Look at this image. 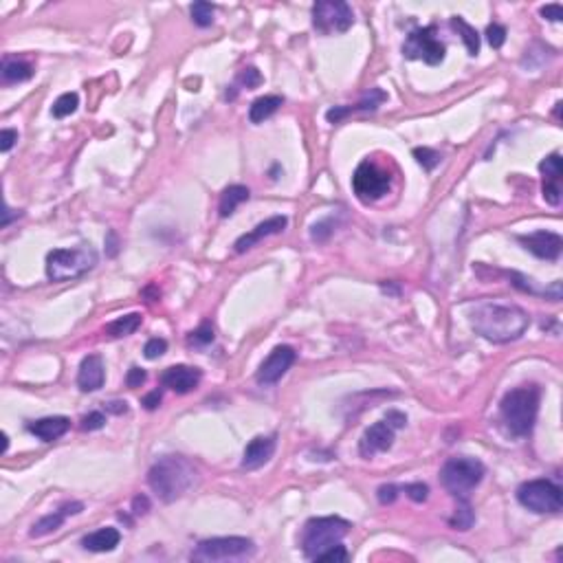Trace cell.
I'll use <instances>...</instances> for the list:
<instances>
[{
    "mask_svg": "<svg viewBox=\"0 0 563 563\" xmlns=\"http://www.w3.org/2000/svg\"><path fill=\"white\" fill-rule=\"evenodd\" d=\"M471 328L480 337L493 343H511L517 341L531 326L528 313L517 304H500V302H482L469 315Z\"/></svg>",
    "mask_w": 563,
    "mask_h": 563,
    "instance_id": "cell-1",
    "label": "cell"
},
{
    "mask_svg": "<svg viewBox=\"0 0 563 563\" xmlns=\"http://www.w3.org/2000/svg\"><path fill=\"white\" fill-rule=\"evenodd\" d=\"M196 469L187 458L166 456L150 466L148 484L161 502L172 504L183 497L196 484Z\"/></svg>",
    "mask_w": 563,
    "mask_h": 563,
    "instance_id": "cell-2",
    "label": "cell"
},
{
    "mask_svg": "<svg viewBox=\"0 0 563 563\" xmlns=\"http://www.w3.org/2000/svg\"><path fill=\"white\" fill-rule=\"evenodd\" d=\"M539 398L541 392L537 385H521L504 394L500 403L502 421L506 429L517 438H524L533 431L539 412Z\"/></svg>",
    "mask_w": 563,
    "mask_h": 563,
    "instance_id": "cell-3",
    "label": "cell"
},
{
    "mask_svg": "<svg viewBox=\"0 0 563 563\" xmlns=\"http://www.w3.org/2000/svg\"><path fill=\"white\" fill-rule=\"evenodd\" d=\"M97 264V251L90 245L75 249H53L47 256V276L53 282H66L82 278Z\"/></svg>",
    "mask_w": 563,
    "mask_h": 563,
    "instance_id": "cell-4",
    "label": "cell"
},
{
    "mask_svg": "<svg viewBox=\"0 0 563 563\" xmlns=\"http://www.w3.org/2000/svg\"><path fill=\"white\" fill-rule=\"evenodd\" d=\"M486 466L469 456H458V458H449L443 469H440V482L447 491L458 497V500H469V495L480 486L484 480Z\"/></svg>",
    "mask_w": 563,
    "mask_h": 563,
    "instance_id": "cell-5",
    "label": "cell"
},
{
    "mask_svg": "<svg viewBox=\"0 0 563 563\" xmlns=\"http://www.w3.org/2000/svg\"><path fill=\"white\" fill-rule=\"evenodd\" d=\"M350 521L341 517H315L308 519L302 531V550L308 559H315L326 548L335 546L350 533Z\"/></svg>",
    "mask_w": 563,
    "mask_h": 563,
    "instance_id": "cell-6",
    "label": "cell"
},
{
    "mask_svg": "<svg viewBox=\"0 0 563 563\" xmlns=\"http://www.w3.org/2000/svg\"><path fill=\"white\" fill-rule=\"evenodd\" d=\"M256 555V543L247 537H214L198 541L192 552V561L216 563V561H240Z\"/></svg>",
    "mask_w": 563,
    "mask_h": 563,
    "instance_id": "cell-7",
    "label": "cell"
},
{
    "mask_svg": "<svg viewBox=\"0 0 563 563\" xmlns=\"http://www.w3.org/2000/svg\"><path fill=\"white\" fill-rule=\"evenodd\" d=\"M517 502L533 513L555 515L563 506V493L550 480H531L517 488Z\"/></svg>",
    "mask_w": 563,
    "mask_h": 563,
    "instance_id": "cell-8",
    "label": "cell"
},
{
    "mask_svg": "<svg viewBox=\"0 0 563 563\" xmlns=\"http://www.w3.org/2000/svg\"><path fill=\"white\" fill-rule=\"evenodd\" d=\"M354 25V13L348 3L341 0H319L313 5V27L323 33H346Z\"/></svg>",
    "mask_w": 563,
    "mask_h": 563,
    "instance_id": "cell-9",
    "label": "cell"
},
{
    "mask_svg": "<svg viewBox=\"0 0 563 563\" xmlns=\"http://www.w3.org/2000/svg\"><path fill=\"white\" fill-rule=\"evenodd\" d=\"M352 190L359 201L363 203H374L378 198H383L390 190V174L381 170L376 163L363 161L361 166L354 170L352 176Z\"/></svg>",
    "mask_w": 563,
    "mask_h": 563,
    "instance_id": "cell-10",
    "label": "cell"
},
{
    "mask_svg": "<svg viewBox=\"0 0 563 563\" xmlns=\"http://www.w3.org/2000/svg\"><path fill=\"white\" fill-rule=\"evenodd\" d=\"M445 44L435 38V27L416 29L407 35L403 44V56L409 60H423L429 66H435L445 60Z\"/></svg>",
    "mask_w": 563,
    "mask_h": 563,
    "instance_id": "cell-11",
    "label": "cell"
},
{
    "mask_svg": "<svg viewBox=\"0 0 563 563\" xmlns=\"http://www.w3.org/2000/svg\"><path fill=\"white\" fill-rule=\"evenodd\" d=\"M295 357L297 352L290 348V346H278L273 348V352H271L264 361H262V366L256 374V381L260 385L268 388V385H276L278 381L290 370V366L295 363Z\"/></svg>",
    "mask_w": 563,
    "mask_h": 563,
    "instance_id": "cell-12",
    "label": "cell"
},
{
    "mask_svg": "<svg viewBox=\"0 0 563 563\" xmlns=\"http://www.w3.org/2000/svg\"><path fill=\"white\" fill-rule=\"evenodd\" d=\"M394 435H396V429L385 419L378 421L363 431L361 440H359V453L363 458H374L376 453H383V451L392 449Z\"/></svg>",
    "mask_w": 563,
    "mask_h": 563,
    "instance_id": "cell-13",
    "label": "cell"
},
{
    "mask_svg": "<svg viewBox=\"0 0 563 563\" xmlns=\"http://www.w3.org/2000/svg\"><path fill=\"white\" fill-rule=\"evenodd\" d=\"M519 242L524 245L526 251H531L533 256L541 260H550V262L561 256V249H563L561 235L552 231H535L528 235H519Z\"/></svg>",
    "mask_w": 563,
    "mask_h": 563,
    "instance_id": "cell-14",
    "label": "cell"
},
{
    "mask_svg": "<svg viewBox=\"0 0 563 563\" xmlns=\"http://www.w3.org/2000/svg\"><path fill=\"white\" fill-rule=\"evenodd\" d=\"M286 225H288V218L286 216H271V218H266L264 223L256 225L249 233L240 235V238L235 240V245H233L235 253H245V251L256 247L258 242H262L264 238H268V235L282 233L286 229Z\"/></svg>",
    "mask_w": 563,
    "mask_h": 563,
    "instance_id": "cell-15",
    "label": "cell"
},
{
    "mask_svg": "<svg viewBox=\"0 0 563 563\" xmlns=\"http://www.w3.org/2000/svg\"><path fill=\"white\" fill-rule=\"evenodd\" d=\"M203 372L192 366H172L161 374V383L176 394H190L198 388Z\"/></svg>",
    "mask_w": 563,
    "mask_h": 563,
    "instance_id": "cell-16",
    "label": "cell"
},
{
    "mask_svg": "<svg viewBox=\"0 0 563 563\" xmlns=\"http://www.w3.org/2000/svg\"><path fill=\"white\" fill-rule=\"evenodd\" d=\"M276 447H278V438H276V435H258V438H253L247 445V449H245L242 469L256 471V469L264 466L271 458H273Z\"/></svg>",
    "mask_w": 563,
    "mask_h": 563,
    "instance_id": "cell-17",
    "label": "cell"
},
{
    "mask_svg": "<svg viewBox=\"0 0 563 563\" xmlns=\"http://www.w3.org/2000/svg\"><path fill=\"white\" fill-rule=\"evenodd\" d=\"M104 359L99 354H88L80 363V372H78V385L82 392H97L104 388Z\"/></svg>",
    "mask_w": 563,
    "mask_h": 563,
    "instance_id": "cell-18",
    "label": "cell"
},
{
    "mask_svg": "<svg viewBox=\"0 0 563 563\" xmlns=\"http://www.w3.org/2000/svg\"><path fill=\"white\" fill-rule=\"evenodd\" d=\"M82 511H84V504H82V502L66 504V506L60 508V511H53L51 515L40 517L38 521H35V524L31 526L29 535H31L33 539L47 537V535H51V533H56L58 528H62V524H64V519H66L68 515H78V513H82Z\"/></svg>",
    "mask_w": 563,
    "mask_h": 563,
    "instance_id": "cell-19",
    "label": "cell"
},
{
    "mask_svg": "<svg viewBox=\"0 0 563 563\" xmlns=\"http://www.w3.org/2000/svg\"><path fill=\"white\" fill-rule=\"evenodd\" d=\"M70 427V421L66 416H47V419H40V421H33L27 425V429L35 435V438H40L42 443H53L62 438V435L68 431Z\"/></svg>",
    "mask_w": 563,
    "mask_h": 563,
    "instance_id": "cell-20",
    "label": "cell"
},
{
    "mask_svg": "<svg viewBox=\"0 0 563 563\" xmlns=\"http://www.w3.org/2000/svg\"><path fill=\"white\" fill-rule=\"evenodd\" d=\"M385 99H388V95L383 93V90H381V88H372L370 95L366 99H361L359 104H354V106H335V108H330V111L326 113V119H328L330 123H339L343 117H348L352 113H359V111H376V108L383 104Z\"/></svg>",
    "mask_w": 563,
    "mask_h": 563,
    "instance_id": "cell-21",
    "label": "cell"
},
{
    "mask_svg": "<svg viewBox=\"0 0 563 563\" xmlns=\"http://www.w3.org/2000/svg\"><path fill=\"white\" fill-rule=\"evenodd\" d=\"M121 535L117 528H99L82 539V546L90 552H111L119 546Z\"/></svg>",
    "mask_w": 563,
    "mask_h": 563,
    "instance_id": "cell-22",
    "label": "cell"
},
{
    "mask_svg": "<svg viewBox=\"0 0 563 563\" xmlns=\"http://www.w3.org/2000/svg\"><path fill=\"white\" fill-rule=\"evenodd\" d=\"M249 194L251 192L245 185H229L221 194V201H218V214H221V218H229L245 201H249Z\"/></svg>",
    "mask_w": 563,
    "mask_h": 563,
    "instance_id": "cell-23",
    "label": "cell"
},
{
    "mask_svg": "<svg viewBox=\"0 0 563 563\" xmlns=\"http://www.w3.org/2000/svg\"><path fill=\"white\" fill-rule=\"evenodd\" d=\"M284 104V99L280 95H264L258 97L256 101L251 104L249 108V119L251 123H262L264 119H268L271 115H276L280 111V106Z\"/></svg>",
    "mask_w": 563,
    "mask_h": 563,
    "instance_id": "cell-24",
    "label": "cell"
},
{
    "mask_svg": "<svg viewBox=\"0 0 563 563\" xmlns=\"http://www.w3.org/2000/svg\"><path fill=\"white\" fill-rule=\"evenodd\" d=\"M143 317L139 313H130V315H123V317H117L115 321H111L106 326V335H111L115 339L119 337H128L132 333L139 330V326H141Z\"/></svg>",
    "mask_w": 563,
    "mask_h": 563,
    "instance_id": "cell-25",
    "label": "cell"
},
{
    "mask_svg": "<svg viewBox=\"0 0 563 563\" xmlns=\"http://www.w3.org/2000/svg\"><path fill=\"white\" fill-rule=\"evenodd\" d=\"M451 27L458 31V35H462V42L469 51V56H478L480 53V35H478L476 27H471L460 16L451 18Z\"/></svg>",
    "mask_w": 563,
    "mask_h": 563,
    "instance_id": "cell-26",
    "label": "cell"
},
{
    "mask_svg": "<svg viewBox=\"0 0 563 563\" xmlns=\"http://www.w3.org/2000/svg\"><path fill=\"white\" fill-rule=\"evenodd\" d=\"M33 75V68L27 62H5L3 64V82L5 84H18V82H27Z\"/></svg>",
    "mask_w": 563,
    "mask_h": 563,
    "instance_id": "cell-27",
    "label": "cell"
},
{
    "mask_svg": "<svg viewBox=\"0 0 563 563\" xmlns=\"http://www.w3.org/2000/svg\"><path fill=\"white\" fill-rule=\"evenodd\" d=\"M449 524H451V528L462 531V533H464V531H469L471 526L476 524L474 508H471V504H469L466 500H460V504H458L456 511H453V515H451Z\"/></svg>",
    "mask_w": 563,
    "mask_h": 563,
    "instance_id": "cell-28",
    "label": "cell"
},
{
    "mask_svg": "<svg viewBox=\"0 0 563 563\" xmlns=\"http://www.w3.org/2000/svg\"><path fill=\"white\" fill-rule=\"evenodd\" d=\"M78 106H80V97L78 93H64L56 99V104H53V117L56 119H64L68 115H73L78 111Z\"/></svg>",
    "mask_w": 563,
    "mask_h": 563,
    "instance_id": "cell-29",
    "label": "cell"
},
{
    "mask_svg": "<svg viewBox=\"0 0 563 563\" xmlns=\"http://www.w3.org/2000/svg\"><path fill=\"white\" fill-rule=\"evenodd\" d=\"M190 13H192V20L198 25V27H209L211 23H214V13H216V9H214V5H209V3H194L192 5V9H190Z\"/></svg>",
    "mask_w": 563,
    "mask_h": 563,
    "instance_id": "cell-30",
    "label": "cell"
},
{
    "mask_svg": "<svg viewBox=\"0 0 563 563\" xmlns=\"http://www.w3.org/2000/svg\"><path fill=\"white\" fill-rule=\"evenodd\" d=\"M539 170L543 174V178H552V180H561L563 174V166H561V154L555 152L550 156H546L539 163Z\"/></svg>",
    "mask_w": 563,
    "mask_h": 563,
    "instance_id": "cell-31",
    "label": "cell"
},
{
    "mask_svg": "<svg viewBox=\"0 0 563 563\" xmlns=\"http://www.w3.org/2000/svg\"><path fill=\"white\" fill-rule=\"evenodd\" d=\"M543 198H546V203L552 205V207H559L561 203V185L559 180H552V178H543Z\"/></svg>",
    "mask_w": 563,
    "mask_h": 563,
    "instance_id": "cell-32",
    "label": "cell"
},
{
    "mask_svg": "<svg viewBox=\"0 0 563 563\" xmlns=\"http://www.w3.org/2000/svg\"><path fill=\"white\" fill-rule=\"evenodd\" d=\"M414 156H416V161H419L425 170H433L440 163V154L435 152V150H431V148H416L414 150Z\"/></svg>",
    "mask_w": 563,
    "mask_h": 563,
    "instance_id": "cell-33",
    "label": "cell"
},
{
    "mask_svg": "<svg viewBox=\"0 0 563 563\" xmlns=\"http://www.w3.org/2000/svg\"><path fill=\"white\" fill-rule=\"evenodd\" d=\"M166 352H168V341H166V339H159V337L150 339L148 343H145V348H143V354H145V359H150V361H154V359L163 357Z\"/></svg>",
    "mask_w": 563,
    "mask_h": 563,
    "instance_id": "cell-34",
    "label": "cell"
},
{
    "mask_svg": "<svg viewBox=\"0 0 563 563\" xmlns=\"http://www.w3.org/2000/svg\"><path fill=\"white\" fill-rule=\"evenodd\" d=\"M211 341H214V328L209 323H203L201 328L194 330L187 339L190 346H207V343H211Z\"/></svg>",
    "mask_w": 563,
    "mask_h": 563,
    "instance_id": "cell-35",
    "label": "cell"
},
{
    "mask_svg": "<svg viewBox=\"0 0 563 563\" xmlns=\"http://www.w3.org/2000/svg\"><path fill=\"white\" fill-rule=\"evenodd\" d=\"M315 561H348V550L341 546V543H335V546L326 548L323 552H319L315 557Z\"/></svg>",
    "mask_w": 563,
    "mask_h": 563,
    "instance_id": "cell-36",
    "label": "cell"
},
{
    "mask_svg": "<svg viewBox=\"0 0 563 563\" xmlns=\"http://www.w3.org/2000/svg\"><path fill=\"white\" fill-rule=\"evenodd\" d=\"M106 425V416L101 412H90L88 416H84L82 423H80V429L82 431H97Z\"/></svg>",
    "mask_w": 563,
    "mask_h": 563,
    "instance_id": "cell-37",
    "label": "cell"
},
{
    "mask_svg": "<svg viewBox=\"0 0 563 563\" xmlns=\"http://www.w3.org/2000/svg\"><path fill=\"white\" fill-rule=\"evenodd\" d=\"M486 40H488V44H491L493 49L504 47V42H506V29L502 25H488L486 27Z\"/></svg>",
    "mask_w": 563,
    "mask_h": 563,
    "instance_id": "cell-38",
    "label": "cell"
},
{
    "mask_svg": "<svg viewBox=\"0 0 563 563\" xmlns=\"http://www.w3.org/2000/svg\"><path fill=\"white\" fill-rule=\"evenodd\" d=\"M405 493H407V497H409L412 502L423 504V502L427 500V495H429V488H427V484H423V482H414V484H407V486H405Z\"/></svg>",
    "mask_w": 563,
    "mask_h": 563,
    "instance_id": "cell-39",
    "label": "cell"
},
{
    "mask_svg": "<svg viewBox=\"0 0 563 563\" xmlns=\"http://www.w3.org/2000/svg\"><path fill=\"white\" fill-rule=\"evenodd\" d=\"M238 82H240L242 86H247V88H256V86L262 84V75H260V70H258V68L249 66V68H242V70H240Z\"/></svg>",
    "mask_w": 563,
    "mask_h": 563,
    "instance_id": "cell-40",
    "label": "cell"
},
{
    "mask_svg": "<svg viewBox=\"0 0 563 563\" xmlns=\"http://www.w3.org/2000/svg\"><path fill=\"white\" fill-rule=\"evenodd\" d=\"M335 231V225H333V221L328 218V221H321V223H317L315 227H313V240H317V242H323V240H328V235Z\"/></svg>",
    "mask_w": 563,
    "mask_h": 563,
    "instance_id": "cell-41",
    "label": "cell"
},
{
    "mask_svg": "<svg viewBox=\"0 0 563 563\" xmlns=\"http://www.w3.org/2000/svg\"><path fill=\"white\" fill-rule=\"evenodd\" d=\"M376 497H378L381 504H394L396 497H398V486H394V484H383V486H378Z\"/></svg>",
    "mask_w": 563,
    "mask_h": 563,
    "instance_id": "cell-42",
    "label": "cell"
},
{
    "mask_svg": "<svg viewBox=\"0 0 563 563\" xmlns=\"http://www.w3.org/2000/svg\"><path fill=\"white\" fill-rule=\"evenodd\" d=\"M145 378H148V374H145L143 368H130L128 374H125V385L128 388H141L145 383Z\"/></svg>",
    "mask_w": 563,
    "mask_h": 563,
    "instance_id": "cell-43",
    "label": "cell"
},
{
    "mask_svg": "<svg viewBox=\"0 0 563 563\" xmlns=\"http://www.w3.org/2000/svg\"><path fill=\"white\" fill-rule=\"evenodd\" d=\"M539 13L546 18V20H550V23H559V20H563V9H561V5H546V7H541L539 9Z\"/></svg>",
    "mask_w": 563,
    "mask_h": 563,
    "instance_id": "cell-44",
    "label": "cell"
},
{
    "mask_svg": "<svg viewBox=\"0 0 563 563\" xmlns=\"http://www.w3.org/2000/svg\"><path fill=\"white\" fill-rule=\"evenodd\" d=\"M18 141V132L11 130V128H5L3 132H0V150L3 152H9L11 150V145Z\"/></svg>",
    "mask_w": 563,
    "mask_h": 563,
    "instance_id": "cell-45",
    "label": "cell"
},
{
    "mask_svg": "<svg viewBox=\"0 0 563 563\" xmlns=\"http://www.w3.org/2000/svg\"><path fill=\"white\" fill-rule=\"evenodd\" d=\"M385 421H388L394 429H401V427H405V423H407V416L401 414V412H396V409H390V412L385 414Z\"/></svg>",
    "mask_w": 563,
    "mask_h": 563,
    "instance_id": "cell-46",
    "label": "cell"
},
{
    "mask_svg": "<svg viewBox=\"0 0 563 563\" xmlns=\"http://www.w3.org/2000/svg\"><path fill=\"white\" fill-rule=\"evenodd\" d=\"M161 401H163V394L159 392V390H154V392H150L148 396H143V401H141V405L148 409V412H152V409H156L159 405H161Z\"/></svg>",
    "mask_w": 563,
    "mask_h": 563,
    "instance_id": "cell-47",
    "label": "cell"
},
{
    "mask_svg": "<svg viewBox=\"0 0 563 563\" xmlns=\"http://www.w3.org/2000/svg\"><path fill=\"white\" fill-rule=\"evenodd\" d=\"M132 511H135V515H145L150 511V500L145 495H137L132 500Z\"/></svg>",
    "mask_w": 563,
    "mask_h": 563,
    "instance_id": "cell-48",
    "label": "cell"
},
{
    "mask_svg": "<svg viewBox=\"0 0 563 563\" xmlns=\"http://www.w3.org/2000/svg\"><path fill=\"white\" fill-rule=\"evenodd\" d=\"M106 412L121 416V414L128 412V403H125V401H111V403H106Z\"/></svg>",
    "mask_w": 563,
    "mask_h": 563,
    "instance_id": "cell-49",
    "label": "cell"
},
{
    "mask_svg": "<svg viewBox=\"0 0 563 563\" xmlns=\"http://www.w3.org/2000/svg\"><path fill=\"white\" fill-rule=\"evenodd\" d=\"M119 251V240H117V233L115 231H108V256L115 258Z\"/></svg>",
    "mask_w": 563,
    "mask_h": 563,
    "instance_id": "cell-50",
    "label": "cell"
},
{
    "mask_svg": "<svg viewBox=\"0 0 563 563\" xmlns=\"http://www.w3.org/2000/svg\"><path fill=\"white\" fill-rule=\"evenodd\" d=\"M7 447H9V440H7V435H3V453L7 451Z\"/></svg>",
    "mask_w": 563,
    "mask_h": 563,
    "instance_id": "cell-51",
    "label": "cell"
}]
</instances>
